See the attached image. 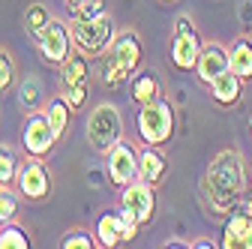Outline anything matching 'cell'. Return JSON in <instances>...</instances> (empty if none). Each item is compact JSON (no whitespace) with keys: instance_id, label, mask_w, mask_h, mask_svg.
I'll use <instances>...</instances> for the list:
<instances>
[{"instance_id":"25","label":"cell","mask_w":252,"mask_h":249,"mask_svg":"<svg viewBox=\"0 0 252 249\" xmlns=\"http://www.w3.org/2000/svg\"><path fill=\"white\" fill-rule=\"evenodd\" d=\"M18 207H21V198H18V192H12L9 186H0V225L15 219Z\"/></svg>"},{"instance_id":"31","label":"cell","mask_w":252,"mask_h":249,"mask_svg":"<svg viewBox=\"0 0 252 249\" xmlns=\"http://www.w3.org/2000/svg\"><path fill=\"white\" fill-rule=\"evenodd\" d=\"M237 207H240V210H246V213L252 216V189H246V192H243V198H240V204H237Z\"/></svg>"},{"instance_id":"13","label":"cell","mask_w":252,"mask_h":249,"mask_svg":"<svg viewBox=\"0 0 252 249\" xmlns=\"http://www.w3.org/2000/svg\"><path fill=\"white\" fill-rule=\"evenodd\" d=\"M201 36L198 30H186V33H174L171 36V66L180 72H195L198 54H201Z\"/></svg>"},{"instance_id":"5","label":"cell","mask_w":252,"mask_h":249,"mask_svg":"<svg viewBox=\"0 0 252 249\" xmlns=\"http://www.w3.org/2000/svg\"><path fill=\"white\" fill-rule=\"evenodd\" d=\"M117 36V27L111 21V15H99V18H87V21H72V42H75V51L87 54L90 60L96 57H105V51L111 48Z\"/></svg>"},{"instance_id":"17","label":"cell","mask_w":252,"mask_h":249,"mask_svg":"<svg viewBox=\"0 0 252 249\" xmlns=\"http://www.w3.org/2000/svg\"><path fill=\"white\" fill-rule=\"evenodd\" d=\"M57 72H60V84H63V87L84 84L87 75H90V57L81 54V51H72V54L57 66Z\"/></svg>"},{"instance_id":"28","label":"cell","mask_w":252,"mask_h":249,"mask_svg":"<svg viewBox=\"0 0 252 249\" xmlns=\"http://www.w3.org/2000/svg\"><path fill=\"white\" fill-rule=\"evenodd\" d=\"M15 81V63L6 48H0V93H6Z\"/></svg>"},{"instance_id":"3","label":"cell","mask_w":252,"mask_h":249,"mask_svg":"<svg viewBox=\"0 0 252 249\" xmlns=\"http://www.w3.org/2000/svg\"><path fill=\"white\" fill-rule=\"evenodd\" d=\"M135 132L141 138V144H150V147H165L174 135V108L168 99H153V102H144L138 105V114H135Z\"/></svg>"},{"instance_id":"1","label":"cell","mask_w":252,"mask_h":249,"mask_svg":"<svg viewBox=\"0 0 252 249\" xmlns=\"http://www.w3.org/2000/svg\"><path fill=\"white\" fill-rule=\"evenodd\" d=\"M246 189H249V168L237 150H222L201 177V192L219 213L234 210Z\"/></svg>"},{"instance_id":"14","label":"cell","mask_w":252,"mask_h":249,"mask_svg":"<svg viewBox=\"0 0 252 249\" xmlns=\"http://www.w3.org/2000/svg\"><path fill=\"white\" fill-rule=\"evenodd\" d=\"M168 177V159L159 147L144 144V150H138V180L150 183V186H162Z\"/></svg>"},{"instance_id":"15","label":"cell","mask_w":252,"mask_h":249,"mask_svg":"<svg viewBox=\"0 0 252 249\" xmlns=\"http://www.w3.org/2000/svg\"><path fill=\"white\" fill-rule=\"evenodd\" d=\"M243 78L237 75V72H222L219 78H213V84L207 87L210 90V96H213V102L216 105H222V108H228V105H237L240 102V96H243Z\"/></svg>"},{"instance_id":"23","label":"cell","mask_w":252,"mask_h":249,"mask_svg":"<svg viewBox=\"0 0 252 249\" xmlns=\"http://www.w3.org/2000/svg\"><path fill=\"white\" fill-rule=\"evenodd\" d=\"M0 249H30V234L15 222H3L0 225Z\"/></svg>"},{"instance_id":"4","label":"cell","mask_w":252,"mask_h":249,"mask_svg":"<svg viewBox=\"0 0 252 249\" xmlns=\"http://www.w3.org/2000/svg\"><path fill=\"white\" fill-rule=\"evenodd\" d=\"M84 135H87V144L93 147V153H105L123 138V114L117 105L111 102H99L87 114V123H84Z\"/></svg>"},{"instance_id":"18","label":"cell","mask_w":252,"mask_h":249,"mask_svg":"<svg viewBox=\"0 0 252 249\" xmlns=\"http://www.w3.org/2000/svg\"><path fill=\"white\" fill-rule=\"evenodd\" d=\"M129 93H132V102H135V105H144V102L159 99V96H162V87H159L156 72H150V69L135 72L132 81H129Z\"/></svg>"},{"instance_id":"32","label":"cell","mask_w":252,"mask_h":249,"mask_svg":"<svg viewBox=\"0 0 252 249\" xmlns=\"http://www.w3.org/2000/svg\"><path fill=\"white\" fill-rule=\"evenodd\" d=\"M81 3H84V0H66V6H72V9H78Z\"/></svg>"},{"instance_id":"7","label":"cell","mask_w":252,"mask_h":249,"mask_svg":"<svg viewBox=\"0 0 252 249\" xmlns=\"http://www.w3.org/2000/svg\"><path fill=\"white\" fill-rule=\"evenodd\" d=\"M105 171H108V183L114 189H123L138 180V147L132 141L120 138L108 153H105Z\"/></svg>"},{"instance_id":"19","label":"cell","mask_w":252,"mask_h":249,"mask_svg":"<svg viewBox=\"0 0 252 249\" xmlns=\"http://www.w3.org/2000/svg\"><path fill=\"white\" fill-rule=\"evenodd\" d=\"M45 117H48V123H51V129L57 132V138H63L69 132V123H72V105H69V99L66 96H51L48 102H45Z\"/></svg>"},{"instance_id":"33","label":"cell","mask_w":252,"mask_h":249,"mask_svg":"<svg viewBox=\"0 0 252 249\" xmlns=\"http://www.w3.org/2000/svg\"><path fill=\"white\" fill-rule=\"evenodd\" d=\"M159 3H177V0H159Z\"/></svg>"},{"instance_id":"6","label":"cell","mask_w":252,"mask_h":249,"mask_svg":"<svg viewBox=\"0 0 252 249\" xmlns=\"http://www.w3.org/2000/svg\"><path fill=\"white\" fill-rule=\"evenodd\" d=\"M36 51L39 57L45 60L48 66H60L72 51H75V42H72V24L60 21V18H51L39 33H36Z\"/></svg>"},{"instance_id":"12","label":"cell","mask_w":252,"mask_h":249,"mask_svg":"<svg viewBox=\"0 0 252 249\" xmlns=\"http://www.w3.org/2000/svg\"><path fill=\"white\" fill-rule=\"evenodd\" d=\"M219 246L222 249H252V216L246 210H240V207L228 210Z\"/></svg>"},{"instance_id":"20","label":"cell","mask_w":252,"mask_h":249,"mask_svg":"<svg viewBox=\"0 0 252 249\" xmlns=\"http://www.w3.org/2000/svg\"><path fill=\"white\" fill-rule=\"evenodd\" d=\"M228 63L231 72H237L243 81H252V39L240 36L228 45Z\"/></svg>"},{"instance_id":"21","label":"cell","mask_w":252,"mask_h":249,"mask_svg":"<svg viewBox=\"0 0 252 249\" xmlns=\"http://www.w3.org/2000/svg\"><path fill=\"white\" fill-rule=\"evenodd\" d=\"M18 105H21L27 114L45 108V90H42L39 78H24V81H21V87H18Z\"/></svg>"},{"instance_id":"9","label":"cell","mask_w":252,"mask_h":249,"mask_svg":"<svg viewBox=\"0 0 252 249\" xmlns=\"http://www.w3.org/2000/svg\"><path fill=\"white\" fill-rule=\"evenodd\" d=\"M57 132L51 129V123L45 117V111H33V114H27V123H24V129H21V147L27 156H39L45 159L48 153L54 150L57 144Z\"/></svg>"},{"instance_id":"16","label":"cell","mask_w":252,"mask_h":249,"mask_svg":"<svg viewBox=\"0 0 252 249\" xmlns=\"http://www.w3.org/2000/svg\"><path fill=\"white\" fill-rule=\"evenodd\" d=\"M96 240L105 249L123 246V216H120V207H111V210L99 213V219H96Z\"/></svg>"},{"instance_id":"2","label":"cell","mask_w":252,"mask_h":249,"mask_svg":"<svg viewBox=\"0 0 252 249\" xmlns=\"http://www.w3.org/2000/svg\"><path fill=\"white\" fill-rule=\"evenodd\" d=\"M141 57H144V45H141V36L135 30H120L114 36L111 48L105 51V63H102V84L117 90L120 84L132 81V75L138 72L141 66Z\"/></svg>"},{"instance_id":"29","label":"cell","mask_w":252,"mask_h":249,"mask_svg":"<svg viewBox=\"0 0 252 249\" xmlns=\"http://www.w3.org/2000/svg\"><path fill=\"white\" fill-rule=\"evenodd\" d=\"M87 93H90V87H87V81L84 84H75V87H63V96L69 99V105H72V111H78V108H84V102H87Z\"/></svg>"},{"instance_id":"11","label":"cell","mask_w":252,"mask_h":249,"mask_svg":"<svg viewBox=\"0 0 252 249\" xmlns=\"http://www.w3.org/2000/svg\"><path fill=\"white\" fill-rule=\"evenodd\" d=\"M228 69H231V63H228V45H222V42H204L201 54H198V63H195L198 81L204 87H210L213 78H219Z\"/></svg>"},{"instance_id":"26","label":"cell","mask_w":252,"mask_h":249,"mask_svg":"<svg viewBox=\"0 0 252 249\" xmlns=\"http://www.w3.org/2000/svg\"><path fill=\"white\" fill-rule=\"evenodd\" d=\"M108 12V0H84L78 9H72V21H87V18H99Z\"/></svg>"},{"instance_id":"27","label":"cell","mask_w":252,"mask_h":249,"mask_svg":"<svg viewBox=\"0 0 252 249\" xmlns=\"http://www.w3.org/2000/svg\"><path fill=\"white\" fill-rule=\"evenodd\" d=\"M63 249H93V246H99L96 234H87V231H69V234H63L60 240Z\"/></svg>"},{"instance_id":"10","label":"cell","mask_w":252,"mask_h":249,"mask_svg":"<svg viewBox=\"0 0 252 249\" xmlns=\"http://www.w3.org/2000/svg\"><path fill=\"white\" fill-rule=\"evenodd\" d=\"M120 207L126 213H132L141 225H150L153 216H156V186H150L144 180L123 186L120 189Z\"/></svg>"},{"instance_id":"22","label":"cell","mask_w":252,"mask_h":249,"mask_svg":"<svg viewBox=\"0 0 252 249\" xmlns=\"http://www.w3.org/2000/svg\"><path fill=\"white\" fill-rule=\"evenodd\" d=\"M51 18H54V15L48 12V6H45V3H30V6L24 9V15H21L27 36H33V39H36V33H39V30H42Z\"/></svg>"},{"instance_id":"8","label":"cell","mask_w":252,"mask_h":249,"mask_svg":"<svg viewBox=\"0 0 252 249\" xmlns=\"http://www.w3.org/2000/svg\"><path fill=\"white\" fill-rule=\"evenodd\" d=\"M18 195L24 201H45L51 195V171L39 156H27L18 165Z\"/></svg>"},{"instance_id":"30","label":"cell","mask_w":252,"mask_h":249,"mask_svg":"<svg viewBox=\"0 0 252 249\" xmlns=\"http://www.w3.org/2000/svg\"><path fill=\"white\" fill-rule=\"evenodd\" d=\"M186 30H195V24H192V18L180 15V18L174 21V33H186Z\"/></svg>"},{"instance_id":"24","label":"cell","mask_w":252,"mask_h":249,"mask_svg":"<svg viewBox=\"0 0 252 249\" xmlns=\"http://www.w3.org/2000/svg\"><path fill=\"white\" fill-rule=\"evenodd\" d=\"M18 165H21V159L15 156V150H9V147L0 144V186L15 183V177H18Z\"/></svg>"}]
</instances>
